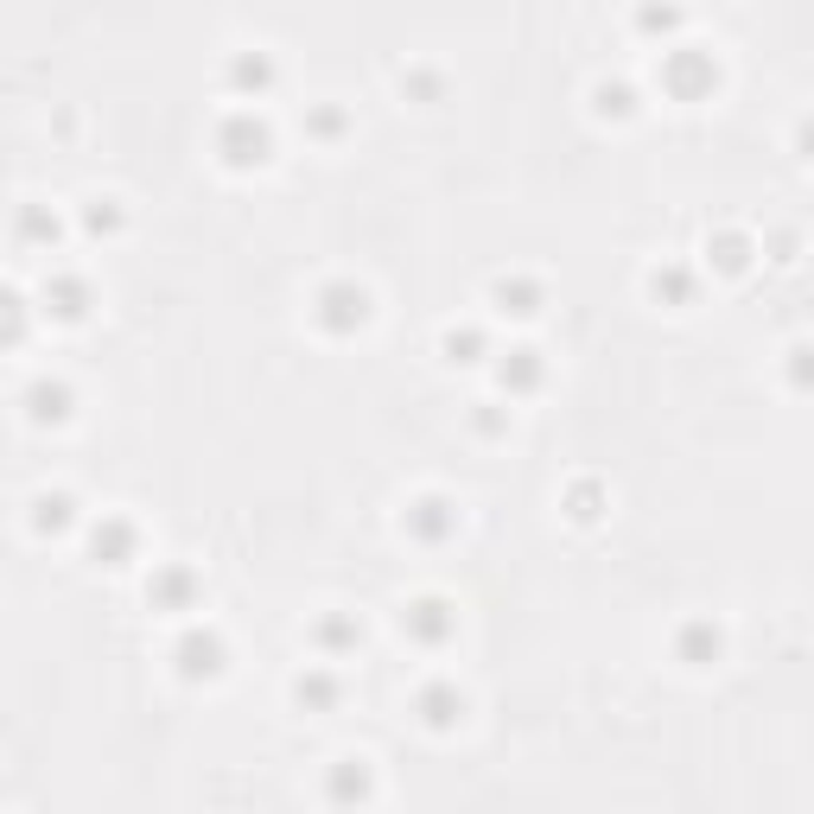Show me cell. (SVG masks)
<instances>
[{"label": "cell", "mask_w": 814, "mask_h": 814, "mask_svg": "<svg viewBox=\"0 0 814 814\" xmlns=\"http://www.w3.org/2000/svg\"><path fill=\"white\" fill-rule=\"evenodd\" d=\"M217 153H223V166H236V172L267 166V159H274V128H267L255 109H236L217 128Z\"/></svg>", "instance_id": "obj_1"}, {"label": "cell", "mask_w": 814, "mask_h": 814, "mask_svg": "<svg viewBox=\"0 0 814 814\" xmlns=\"http://www.w3.org/2000/svg\"><path fill=\"white\" fill-rule=\"evenodd\" d=\"M312 319L332 337L363 332V325H370V287H357V280H325L319 299H312Z\"/></svg>", "instance_id": "obj_2"}, {"label": "cell", "mask_w": 814, "mask_h": 814, "mask_svg": "<svg viewBox=\"0 0 814 814\" xmlns=\"http://www.w3.org/2000/svg\"><path fill=\"white\" fill-rule=\"evenodd\" d=\"M713 83H719V64H713L706 51H694V45H674V51L662 58V89H668V96L701 103Z\"/></svg>", "instance_id": "obj_3"}, {"label": "cell", "mask_w": 814, "mask_h": 814, "mask_svg": "<svg viewBox=\"0 0 814 814\" xmlns=\"http://www.w3.org/2000/svg\"><path fill=\"white\" fill-rule=\"evenodd\" d=\"M172 662H179V674H185V681H217L223 662H229V649H223L217 630H185V636H179V649H172Z\"/></svg>", "instance_id": "obj_4"}, {"label": "cell", "mask_w": 814, "mask_h": 814, "mask_svg": "<svg viewBox=\"0 0 814 814\" xmlns=\"http://www.w3.org/2000/svg\"><path fill=\"white\" fill-rule=\"evenodd\" d=\"M402 630L414 636V643H420V649H440L445 636L458 630V611H452L445 598H433V592H427V598H414V604L402 611Z\"/></svg>", "instance_id": "obj_5"}, {"label": "cell", "mask_w": 814, "mask_h": 814, "mask_svg": "<svg viewBox=\"0 0 814 814\" xmlns=\"http://www.w3.org/2000/svg\"><path fill=\"white\" fill-rule=\"evenodd\" d=\"M71 382L64 375H33L26 382V414H33L38 427H58V420H71Z\"/></svg>", "instance_id": "obj_6"}, {"label": "cell", "mask_w": 814, "mask_h": 814, "mask_svg": "<svg viewBox=\"0 0 814 814\" xmlns=\"http://www.w3.org/2000/svg\"><path fill=\"white\" fill-rule=\"evenodd\" d=\"M402 528L414 535V541H445V535L458 528V510H452L445 496H414L407 516H402Z\"/></svg>", "instance_id": "obj_7"}, {"label": "cell", "mask_w": 814, "mask_h": 814, "mask_svg": "<svg viewBox=\"0 0 814 814\" xmlns=\"http://www.w3.org/2000/svg\"><path fill=\"white\" fill-rule=\"evenodd\" d=\"M38 299H45V312H51V319L76 325V319L89 312V280H83V274H51V280L38 287Z\"/></svg>", "instance_id": "obj_8"}, {"label": "cell", "mask_w": 814, "mask_h": 814, "mask_svg": "<svg viewBox=\"0 0 814 814\" xmlns=\"http://www.w3.org/2000/svg\"><path fill=\"white\" fill-rule=\"evenodd\" d=\"M414 713H420V726L452 732V726L465 719V694H458L452 681H427V687H420V701H414Z\"/></svg>", "instance_id": "obj_9"}, {"label": "cell", "mask_w": 814, "mask_h": 814, "mask_svg": "<svg viewBox=\"0 0 814 814\" xmlns=\"http://www.w3.org/2000/svg\"><path fill=\"white\" fill-rule=\"evenodd\" d=\"M134 522H121V516H103L96 528H89V554L103 560V566H128L134 560Z\"/></svg>", "instance_id": "obj_10"}, {"label": "cell", "mask_w": 814, "mask_h": 814, "mask_svg": "<svg viewBox=\"0 0 814 814\" xmlns=\"http://www.w3.org/2000/svg\"><path fill=\"white\" fill-rule=\"evenodd\" d=\"M147 598L159 611H185L191 598H197V573H191V566H159L147 579Z\"/></svg>", "instance_id": "obj_11"}, {"label": "cell", "mask_w": 814, "mask_h": 814, "mask_svg": "<svg viewBox=\"0 0 814 814\" xmlns=\"http://www.w3.org/2000/svg\"><path fill=\"white\" fill-rule=\"evenodd\" d=\"M490 299H496V312L528 319V312H541V280H528V274H503V280L490 287Z\"/></svg>", "instance_id": "obj_12"}, {"label": "cell", "mask_w": 814, "mask_h": 814, "mask_svg": "<svg viewBox=\"0 0 814 814\" xmlns=\"http://www.w3.org/2000/svg\"><path fill=\"white\" fill-rule=\"evenodd\" d=\"M76 522V496L71 490H38L33 496V528L38 535H64Z\"/></svg>", "instance_id": "obj_13"}, {"label": "cell", "mask_w": 814, "mask_h": 814, "mask_svg": "<svg viewBox=\"0 0 814 814\" xmlns=\"http://www.w3.org/2000/svg\"><path fill=\"white\" fill-rule=\"evenodd\" d=\"M229 83H236V89H274V58H267V51H236V58H229Z\"/></svg>", "instance_id": "obj_14"}, {"label": "cell", "mask_w": 814, "mask_h": 814, "mask_svg": "<svg viewBox=\"0 0 814 814\" xmlns=\"http://www.w3.org/2000/svg\"><path fill=\"white\" fill-rule=\"evenodd\" d=\"M503 388H510V395H528V388H541V350L516 344V350L503 357Z\"/></svg>", "instance_id": "obj_15"}, {"label": "cell", "mask_w": 814, "mask_h": 814, "mask_svg": "<svg viewBox=\"0 0 814 814\" xmlns=\"http://www.w3.org/2000/svg\"><path fill=\"white\" fill-rule=\"evenodd\" d=\"M719 649H726V636H719L713 624H687V630H681V662H687V668H713V662H719Z\"/></svg>", "instance_id": "obj_16"}, {"label": "cell", "mask_w": 814, "mask_h": 814, "mask_svg": "<svg viewBox=\"0 0 814 814\" xmlns=\"http://www.w3.org/2000/svg\"><path fill=\"white\" fill-rule=\"evenodd\" d=\"M294 701L312 706V713H332V706H337V681L325 674V668H306V674L294 681Z\"/></svg>", "instance_id": "obj_17"}, {"label": "cell", "mask_w": 814, "mask_h": 814, "mask_svg": "<svg viewBox=\"0 0 814 814\" xmlns=\"http://www.w3.org/2000/svg\"><path fill=\"white\" fill-rule=\"evenodd\" d=\"M26 325H33V306H26V294L0 287V344H20V337H26Z\"/></svg>", "instance_id": "obj_18"}, {"label": "cell", "mask_w": 814, "mask_h": 814, "mask_svg": "<svg viewBox=\"0 0 814 814\" xmlns=\"http://www.w3.org/2000/svg\"><path fill=\"white\" fill-rule=\"evenodd\" d=\"M20 242H58V217H51V204H26L20 211Z\"/></svg>", "instance_id": "obj_19"}, {"label": "cell", "mask_w": 814, "mask_h": 814, "mask_svg": "<svg viewBox=\"0 0 814 814\" xmlns=\"http://www.w3.org/2000/svg\"><path fill=\"white\" fill-rule=\"evenodd\" d=\"M312 636H319V649H325V656H344V649H357V636H363V630L350 624V618H325Z\"/></svg>", "instance_id": "obj_20"}, {"label": "cell", "mask_w": 814, "mask_h": 814, "mask_svg": "<svg viewBox=\"0 0 814 814\" xmlns=\"http://www.w3.org/2000/svg\"><path fill=\"white\" fill-rule=\"evenodd\" d=\"M332 795H337V802H350V795H370V770H363V757H344V764H337Z\"/></svg>", "instance_id": "obj_21"}, {"label": "cell", "mask_w": 814, "mask_h": 814, "mask_svg": "<svg viewBox=\"0 0 814 814\" xmlns=\"http://www.w3.org/2000/svg\"><path fill=\"white\" fill-rule=\"evenodd\" d=\"M649 287H656V299H674V306H687V299H694L687 267H656V274H649Z\"/></svg>", "instance_id": "obj_22"}, {"label": "cell", "mask_w": 814, "mask_h": 814, "mask_svg": "<svg viewBox=\"0 0 814 814\" xmlns=\"http://www.w3.org/2000/svg\"><path fill=\"white\" fill-rule=\"evenodd\" d=\"M440 344H445V357H452V363H471V357L483 350V332H478V325H452Z\"/></svg>", "instance_id": "obj_23"}, {"label": "cell", "mask_w": 814, "mask_h": 814, "mask_svg": "<svg viewBox=\"0 0 814 814\" xmlns=\"http://www.w3.org/2000/svg\"><path fill=\"white\" fill-rule=\"evenodd\" d=\"M706 255L719 261L726 274H739L744 261H751V242H744V236H713V242H706Z\"/></svg>", "instance_id": "obj_24"}, {"label": "cell", "mask_w": 814, "mask_h": 814, "mask_svg": "<svg viewBox=\"0 0 814 814\" xmlns=\"http://www.w3.org/2000/svg\"><path fill=\"white\" fill-rule=\"evenodd\" d=\"M598 109H604V115H630V109H636V89H630V83H598Z\"/></svg>", "instance_id": "obj_25"}, {"label": "cell", "mask_w": 814, "mask_h": 814, "mask_svg": "<svg viewBox=\"0 0 814 814\" xmlns=\"http://www.w3.org/2000/svg\"><path fill=\"white\" fill-rule=\"evenodd\" d=\"M89 229H96V236H103V229H121V204H115V197H96V204H89Z\"/></svg>", "instance_id": "obj_26"}, {"label": "cell", "mask_w": 814, "mask_h": 814, "mask_svg": "<svg viewBox=\"0 0 814 814\" xmlns=\"http://www.w3.org/2000/svg\"><path fill=\"white\" fill-rule=\"evenodd\" d=\"M643 33H674V7H649V13H643Z\"/></svg>", "instance_id": "obj_27"}, {"label": "cell", "mask_w": 814, "mask_h": 814, "mask_svg": "<svg viewBox=\"0 0 814 814\" xmlns=\"http://www.w3.org/2000/svg\"><path fill=\"white\" fill-rule=\"evenodd\" d=\"M312 134H325V141H332V134H344V115H337V109H319V115H312Z\"/></svg>", "instance_id": "obj_28"}, {"label": "cell", "mask_w": 814, "mask_h": 814, "mask_svg": "<svg viewBox=\"0 0 814 814\" xmlns=\"http://www.w3.org/2000/svg\"><path fill=\"white\" fill-rule=\"evenodd\" d=\"M407 89H414V96H433V89H440V76L433 71H414V76H402Z\"/></svg>", "instance_id": "obj_29"}]
</instances>
